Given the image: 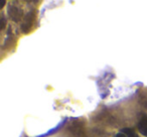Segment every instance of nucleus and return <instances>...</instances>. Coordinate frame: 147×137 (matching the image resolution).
<instances>
[{"mask_svg":"<svg viewBox=\"0 0 147 137\" xmlns=\"http://www.w3.org/2000/svg\"><path fill=\"white\" fill-rule=\"evenodd\" d=\"M9 14L10 17L14 21H18L19 19L22 16V11L20 9H18L17 7H10V10H9Z\"/></svg>","mask_w":147,"mask_h":137,"instance_id":"f257e3e1","label":"nucleus"},{"mask_svg":"<svg viewBox=\"0 0 147 137\" xmlns=\"http://www.w3.org/2000/svg\"><path fill=\"white\" fill-rule=\"evenodd\" d=\"M138 129L141 134L147 136V116H144L138 123Z\"/></svg>","mask_w":147,"mask_h":137,"instance_id":"f03ea898","label":"nucleus"},{"mask_svg":"<svg viewBox=\"0 0 147 137\" xmlns=\"http://www.w3.org/2000/svg\"><path fill=\"white\" fill-rule=\"evenodd\" d=\"M122 133L127 135V137H137V134L135 133V131L131 128H124L122 129Z\"/></svg>","mask_w":147,"mask_h":137,"instance_id":"7ed1b4c3","label":"nucleus"},{"mask_svg":"<svg viewBox=\"0 0 147 137\" xmlns=\"http://www.w3.org/2000/svg\"><path fill=\"white\" fill-rule=\"evenodd\" d=\"M1 29H4V26H5V19L4 18H2V20H1Z\"/></svg>","mask_w":147,"mask_h":137,"instance_id":"20e7f679","label":"nucleus"},{"mask_svg":"<svg viewBox=\"0 0 147 137\" xmlns=\"http://www.w3.org/2000/svg\"><path fill=\"white\" fill-rule=\"evenodd\" d=\"M116 137H127V136H126V135L124 134V133L120 132V133H118V134L116 135Z\"/></svg>","mask_w":147,"mask_h":137,"instance_id":"39448f33","label":"nucleus"},{"mask_svg":"<svg viewBox=\"0 0 147 137\" xmlns=\"http://www.w3.org/2000/svg\"><path fill=\"white\" fill-rule=\"evenodd\" d=\"M5 3H6V1H2V3H1V5H0V7H1V8H2L3 6H4V4Z\"/></svg>","mask_w":147,"mask_h":137,"instance_id":"423d86ee","label":"nucleus"}]
</instances>
